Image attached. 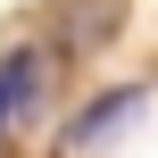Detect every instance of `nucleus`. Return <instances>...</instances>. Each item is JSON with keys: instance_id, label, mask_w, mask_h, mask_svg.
<instances>
[{"instance_id": "nucleus-1", "label": "nucleus", "mask_w": 158, "mask_h": 158, "mask_svg": "<svg viewBox=\"0 0 158 158\" xmlns=\"http://www.w3.org/2000/svg\"><path fill=\"white\" fill-rule=\"evenodd\" d=\"M142 100H150L142 83H125V92H108V100H92V108H83V117L67 125V150H92L100 133H117L125 117H142Z\"/></svg>"}, {"instance_id": "nucleus-2", "label": "nucleus", "mask_w": 158, "mask_h": 158, "mask_svg": "<svg viewBox=\"0 0 158 158\" xmlns=\"http://www.w3.org/2000/svg\"><path fill=\"white\" fill-rule=\"evenodd\" d=\"M33 92H42V58H33V50H17V58L0 67V125H8L17 108H33Z\"/></svg>"}]
</instances>
